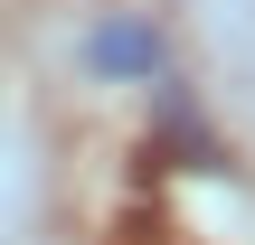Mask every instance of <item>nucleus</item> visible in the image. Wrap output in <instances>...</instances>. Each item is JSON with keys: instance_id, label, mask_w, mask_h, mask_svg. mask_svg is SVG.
<instances>
[{"instance_id": "obj_4", "label": "nucleus", "mask_w": 255, "mask_h": 245, "mask_svg": "<svg viewBox=\"0 0 255 245\" xmlns=\"http://www.w3.org/2000/svg\"><path fill=\"white\" fill-rule=\"evenodd\" d=\"M0 245H38V236H0Z\"/></svg>"}, {"instance_id": "obj_3", "label": "nucleus", "mask_w": 255, "mask_h": 245, "mask_svg": "<svg viewBox=\"0 0 255 245\" xmlns=\"http://www.w3.org/2000/svg\"><path fill=\"white\" fill-rule=\"evenodd\" d=\"M218 9H237V0H199V19H218Z\"/></svg>"}, {"instance_id": "obj_1", "label": "nucleus", "mask_w": 255, "mask_h": 245, "mask_svg": "<svg viewBox=\"0 0 255 245\" xmlns=\"http://www.w3.org/2000/svg\"><path fill=\"white\" fill-rule=\"evenodd\" d=\"M76 66H85V85H161L170 76V28L151 19V9H95L85 19V38H76Z\"/></svg>"}, {"instance_id": "obj_2", "label": "nucleus", "mask_w": 255, "mask_h": 245, "mask_svg": "<svg viewBox=\"0 0 255 245\" xmlns=\"http://www.w3.org/2000/svg\"><path fill=\"white\" fill-rule=\"evenodd\" d=\"M38 189H47V151L19 113H0V236H19V217H38Z\"/></svg>"}]
</instances>
